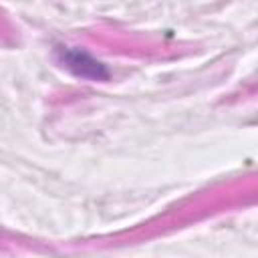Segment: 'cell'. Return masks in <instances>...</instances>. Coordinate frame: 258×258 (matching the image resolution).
<instances>
[{"mask_svg":"<svg viewBox=\"0 0 258 258\" xmlns=\"http://www.w3.org/2000/svg\"><path fill=\"white\" fill-rule=\"evenodd\" d=\"M67 69H71L75 75L79 77H87V79H105L107 71L103 69V64L95 58H91L87 52L81 50H62V58Z\"/></svg>","mask_w":258,"mask_h":258,"instance_id":"obj_1","label":"cell"}]
</instances>
